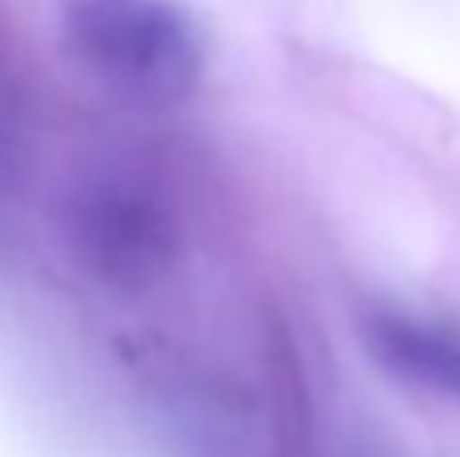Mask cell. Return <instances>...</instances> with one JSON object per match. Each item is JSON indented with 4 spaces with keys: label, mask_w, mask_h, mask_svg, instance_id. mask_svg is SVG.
<instances>
[{
    "label": "cell",
    "mask_w": 460,
    "mask_h": 457,
    "mask_svg": "<svg viewBox=\"0 0 460 457\" xmlns=\"http://www.w3.org/2000/svg\"><path fill=\"white\" fill-rule=\"evenodd\" d=\"M69 45L113 89L178 102L199 85L202 40L170 0H69Z\"/></svg>",
    "instance_id": "obj_1"
},
{
    "label": "cell",
    "mask_w": 460,
    "mask_h": 457,
    "mask_svg": "<svg viewBox=\"0 0 460 457\" xmlns=\"http://www.w3.org/2000/svg\"><path fill=\"white\" fill-rule=\"evenodd\" d=\"M367 340L372 353L388 364L392 372L416 381L437 393L460 397V336L448 328L408 316H376L367 320Z\"/></svg>",
    "instance_id": "obj_2"
},
{
    "label": "cell",
    "mask_w": 460,
    "mask_h": 457,
    "mask_svg": "<svg viewBox=\"0 0 460 457\" xmlns=\"http://www.w3.org/2000/svg\"><path fill=\"white\" fill-rule=\"evenodd\" d=\"M126 191H110V199H97L81 215L85 255L93 264H110L118 275H129L137 267H150V259L162 255V227L137 202L121 199Z\"/></svg>",
    "instance_id": "obj_3"
}]
</instances>
